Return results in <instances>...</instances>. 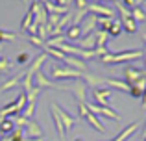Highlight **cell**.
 I'll list each match as a JSON object with an SVG mask.
<instances>
[{"label":"cell","mask_w":146,"mask_h":141,"mask_svg":"<svg viewBox=\"0 0 146 141\" xmlns=\"http://www.w3.org/2000/svg\"><path fill=\"white\" fill-rule=\"evenodd\" d=\"M80 48H83V50H94L96 48V35L93 33H89V35H82L80 37Z\"/></svg>","instance_id":"4fadbf2b"},{"label":"cell","mask_w":146,"mask_h":141,"mask_svg":"<svg viewBox=\"0 0 146 141\" xmlns=\"http://www.w3.org/2000/svg\"><path fill=\"white\" fill-rule=\"evenodd\" d=\"M50 112H52V121H54V126H56L57 134H59V138L65 141V138H67V132H65V126H63V123H61L59 115H57V112H56V104H50Z\"/></svg>","instance_id":"8fae6325"},{"label":"cell","mask_w":146,"mask_h":141,"mask_svg":"<svg viewBox=\"0 0 146 141\" xmlns=\"http://www.w3.org/2000/svg\"><path fill=\"white\" fill-rule=\"evenodd\" d=\"M72 2H74V0H52V4H56V6H65V7H68Z\"/></svg>","instance_id":"4dcf8cb0"},{"label":"cell","mask_w":146,"mask_h":141,"mask_svg":"<svg viewBox=\"0 0 146 141\" xmlns=\"http://www.w3.org/2000/svg\"><path fill=\"white\" fill-rule=\"evenodd\" d=\"M28 61H30V54L28 52H22V54L17 56V63L19 65H24V63H28Z\"/></svg>","instance_id":"f546056e"},{"label":"cell","mask_w":146,"mask_h":141,"mask_svg":"<svg viewBox=\"0 0 146 141\" xmlns=\"http://www.w3.org/2000/svg\"><path fill=\"white\" fill-rule=\"evenodd\" d=\"M146 2V0H135V4H137V6H141V4H144Z\"/></svg>","instance_id":"d590c367"},{"label":"cell","mask_w":146,"mask_h":141,"mask_svg":"<svg viewBox=\"0 0 146 141\" xmlns=\"http://www.w3.org/2000/svg\"><path fill=\"white\" fill-rule=\"evenodd\" d=\"M143 58H144V67H146V50H143Z\"/></svg>","instance_id":"8d00e7d4"},{"label":"cell","mask_w":146,"mask_h":141,"mask_svg":"<svg viewBox=\"0 0 146 141\" xmlns=\"http://www.w3.org/2000/svg\"><path fill=\"white\" fill-rule=\"evenodd\" d=\"M96 28V15H87L85 21H83V26H82V35H89V33L94 32Z\"/></svg>","instance_id":"7c38bea8"},{"label":"cell","mask_w":146,"mask_h":141,"mask_svg":"<svg viewBox=\"0 0 146 141\" xmlns=\"http://www.w3.org/2000/svg\"><path fill=\"white\" fill-rule=\"evenodd\" d=\"M144 43H146V33H144Z\"/></svg>","instance_id":"7bdbcfd3"},{"label":"cell","mask_w":146,"mask_h":141,"mask_svg":"<svg viewBox=\"0 0 146 141\" xmlns=\"http://www.w3.org/2000/svg\"><path fill=\"white\" fill-rule=\"evenodd\" d=\"M131 19L137 22V24H139V22H144V21H146V13H144V9H143L141 6H135V7L131 9Z\"/></svg>","instance_id":"603a6c76"},{"label":"cell","mask_w":146,"mask_h":141,"mask_svg":"<svg viewBox=\"0 0 146 141\" xmlns=\"http://www.w3.org/2000/svg\"><path fill=\"white\" fill-rule=\"evenodd\" d=\"M24 136H26V139H41L44 136V132H43V128L39 126V123L28 121V124H26V128H24Z\"/></svg>","instance_id":"ba28073f"},{"label":"cell","mask_w":146,"mask_h":141,"mask_svg":"<svg viewBox=\"0 0 146 141\" xmlns=\"http://www.w3.org/2000/svg\"><path fill=\"white\" fill-rule=\"evenodd\" d=\"M102 2H117V0H102Z\"/></svg>","instance_id":"60d3db41"},{"label":"cell","mask_w":146,"mask_h":141,"mask_svg":"<svg viewBox=\"0 0 146 141\" xmlns=\"http://www.w3.org/2000/svg\"><path fill=\"white\" fill-rule=\"evenodd\" d=\"M22 2H26V4H28V0H22Z\"/></svg>","instance_id":"ee69618b"},{"label":"cell","mask_w":146,"mask_h":141,"mask_svg":"<svg viewBox=\"0 0 146 141\" xmlns=\"http://www.w3.org/2000/svg\"><path fill=\"white\" fill-rule=\"evenodd\" d=\"M143 58V50H124L120 52V54H113V52H109L107 56H104V58H100V61L104 63V65H111V63H124V61H133V59H141Z\"/></svg>","instance_id":"6da1fadb"},{"label":"cell","mask_w":146,"mask_h":141,"mask_svg":"<svg viewBox=\"0 0 146 141\" xmlns=\"http://www.w3.org/2000/svg\"><path fill=\"white\" fill-rule=\"evenodd\" d=\"M67 89H70L76 95L78 102H87V86L83 82H76L72 86H67Z\"/></svg>","instance_id":"30bf717a"},{"label":"cell","mask_w":146,"mask_h":141,"mask_svg":"<svg viewBox=\"0 0 146 141\" xmlns=\"http://www.w3.org/2000/svg\"><path fill=\"white\" fill-rule=\"evenodd\" d=\"M67 39H70V41H80V37H82V26L80 24H72V26H68L67 28Z\"/></svg>","instance_id":"2e32d148"},{"label":"cell","mask_w":146,"mask_h":141,"mask_svg":"<svg viewBox=\"0 0 146 141\" xmlns=\"http://www.w3.org/2000/svg\"><path fill=\"white\" fill-rule=\"evenodd\" d=\"M118 21H120L124 32H128V33H135L137 32V22L133 21L131 17H122V19H118Z\"/></svg>","instance_id":"9a60e30c"},{"label":"cell","mask_w":146,"mask_h":141,"mask_svg":"<svg viewBox=\"0 0 146 141\" xmlns=\"http://www.w3.org/2000/svg\"><path fill=\"white\" fill-rule=\"evenodd\" d=\"M104 84H107V86H111V87H117V89L124 91V93H128V91H129L128 84L120 82V80H117V78H104Z\"/></svg>","instance_id":"ac0fdd59"},{"label":"cell","mask_w":146,"mask_h":141,"mask_svg":"<svg viewBox=\"0 0 146 141\" xmlns=\"http://www.w3.org/2000/svg\"><path fill=\"white\" fill-rule=\"evenodd\" d=\"M33 112H35V102H28V104H26V108L22 110V115H24L28 121H32Z\"/></svg>","instance_id":"484cf974"},{"label":"cell","mask_w":146,"mask_h":141,"mask_svg":"<svg viewBox=\"0 0 146 141\" xmlns=\"http://www.w3.org/2000/svg\"><path fill=\"white\" fill-rule=\"evenodd\" d=\"M144 6H146V2H144Z\"/></svg>","instance_id":"bcb514c9"},{"label":"cell","mask_w":146,"mask_h":141,"mask_svg":"<svg viewBox=\"0 0 146 141\" xmlns=\"http://www.w3.org/2000/svg\"><path fill=\"white\" fill-rule=\"evenodd\" d=\"M109 97H111V89H107V87H94L93 89L94 104H98V106L109 108Z\"/></svg>","instance_id":"52a82bcc"},{"label":"cell","mask_w":146,"mask_h":141,"mask_svg":"<svg viewBox=\"0 0 146 141\" xmlns=\"http://www.w3.org/2000/svg\"><path fill=\"white\" fill-rule=\"evenodd\" d=\"M15 39H17V35H15V33L0 30V41H15Z\"/></svg>","instance_id":"83f0119b"},{"label":"cell","mask_w":146,"mask_h":141,"mask_svg":"<svg viewBox=\"0 0 146 141\" xmlns=\"http://www.w3.org/2000/svg\"><path fill=\"white\" fill-rule=\"evenodd\" d=\"M83 74H85V72H80V71L72 69V67H67V65L52 69V78L57 80V82H63V80H68V78L80 80V78H83Z\"/></svg>","instance_id":"3957f363"},{"label":"cell","mask_w":146,"mask_h":141,"mask_svg":"<svg viewBox=\"0 0 146 141\" xmlns=\"http://www.w3.org/2000/svg\"><path fill=\"white\" fill-rule=\"evenodd\" d=\"M56 112H57V115H59L61 123H63V126H65V132H67V130H74V128H76V119H74V117L68 115V113L65 112L63 108H59L57 104H56Z\"/></svg>","instance_id":"9c48e42d"},{"label":"cell","mask_w":146,"mask_h":141,"mask_svg":"<svg viewBox=\"0 0 146 141\" xmlns=\"http://www.w3.org/2000/svg\"><path fill=\"white\" fill-rule=\"evenodd\" d=\"M87 13L91 15H96V17H109V19H115V9L106 4H100V2H93L87 6Z\"/></svg>","instance_id":"277c9868"},{"label":"cell","mask_w":146,"mask_h":141,"mask_svg":"<svg viewBox=\"0 0 146 141\" xmlns=\"http://www.w3.org/2000/svg\"><path fill=\"white\" fill-rule=\"evenodd\" d=\"M13 130H15V123H13V119H11V117H6V119H2V123H0V134L9 136Z\"/></svg>","instance_id":"e0dca14e"},{"label":"cell","mask_w":146,"mask_h":141,"mask_svg":"<svg viewBox=\"0 0 146 141\" xmlns=\"http://www.w3.org/2000/svg\"><path fill=\"white\" fill-rule=\"evenodd\" d=\"M124 78L128 86H133L139 80L146 78V69H137V67H126L124 69Z\"/></svg>","instance_id":"8992f818"},{"label":"cell","mask_w":146,"mask_h":141,"mask_svg":"<svg viewBox=\"0 0 146 141\" xmlns=\"http://www.w3.org/2000/svg\"><path fill=\"white\" fill-rule=\"evenodd\" d=\"M107 33H109L111 37H118L122 33V24H120L118 19H113V21H111V26H109V30H107Z\"/></svg>","instance_id":"7402d4cb"},{"label":"cell","mask_w":146,"mask_h":141,"mask_svg":"<svg viewBox=\"0 0 146 141\" xmlns=\"http://www.w3.org/2000/svg\"><path fill=\"white\" fill-rule=\"evenodd\" d=\"M137 128H139V123H137V121H135V123H131V124H128V126H126V128H124V130H122V132H120V134H118V136H117V138H115V139H111V141H126V139H128V138H129V136H131V134H133V132H135V130H137Z\"/></svg>","instance_id":"5bb4252c"},{"label":"cell","mask_w":146,"mask_h":141,"mask_svg":"<svg viewBox=\"0 0 146 141\" xmlns=\"http://www.w3.org/2000/svg\"><path fill=\"white\" fill-rule=\"evenodd\" d=\"M143 139H146V126H144V130H143Z\"/></svg>","instance_id":"74e56055"},{"label":"cell","mask_w":146,"mask_h":141,"mask_svg":"<svg viewBox=\"0 0 146 141\" xmlns=\"http://www.w3.org/2000/svg\"><path fill=\"white\" fill-rule=\"evenodd\" d=\"M48 2V0H39V4H46Z\"/></svg>","instance_id":"ab89813d"},{"label":"cell","mask_w":146,"mask_h":141,"mask_svg":"<svg viewBox=\"0 0 146 141\" xmlns=\"http://www.w3.org/2000/svg\"><path fill=\"white\" fill-rule=\"evenodd\" d=\"M37 28H39V24H35V22H33V24L28 28V33H30V35H37Z\"/></svg>","instance_id":"d6a6232c"},{"label":"cell","mask_w":146,"mask_h":141,"mask_svg":"<svg viewBox=\"0 0 146 141\" xmlns=\"http://www.w3.org/2000/svg\"><path fill=\"white\" fill-rule=\"evenodd\" d=\"M143 104L146 106V87H144V93H143Z\"/></svg>","instance_id":"e575fe53"},{"label":"cell","mask_w":146,"mask_h":141,"mask_svg":"<svg viewBox=\"0 0 146 141\" xmlns=\"http://www.w3.org/2000/svg\"><path fill=\"white\" fill-rule=\"evenodd\" d=\"M11 67H13L11 59H7V58H0V74H7V72L11 71Z\"/></svg>","instance_id":"d4e9b609"},{"label":"cell","mask_w":146,"mask_h":141,"mask_svg":"<svg viewBox=\"0 0 146 141\" xmlns=\"http://www.w3.org/2000/svg\"><path fill=\"white\" fill-rule=\"evenodd\" d=\"M9 141H24V130L22 128H15L9 134Z\"/></svg>","instance_id":"4316f807"},{"label":"cell","mask_w":146,"mask_h":141,"mask_svg":"<svg viewBox=\"0 0 146 141\" xmlns=\"http://www.w3.org/2000/svg\"><path fill=\"white\" fill-rule=\"evenodd\" d=\"M74 141H83V139H82V138H78V139H74Z\"/></svg>","instance_id":"b9f144b4"},{"label":"cell","mask_w":146,"mask_h":141,"mask_svg":"<svg viewBox=\"0 0 146 141\" xmlns=\"http://www.w3.org/2000/svg\"><path fill=\"white\" fill-rule=\"evenodd\" d=\"M85 121L91 124V126L94 128V130H98V132H106V126H104V123L102 121H98V117L96 115H93V113H87V117H85Z\"/></svg>","instance_id":"d6986e66"},{"label":"cell","mask_w":146,"mask_h":141,"mask_svg":"<svg viewBox=\"0 0 146 141\" xmlns=\"http://www.w3.org/2000/svg\"><path fill=\"white\" fill-rule=\"evenodd\" d=\"M0 123H2V117H0Z\"/></svg>","instance_id":"f6af8a7d"},{"label":"cell","mask_w":146,"mask_h":141,"mask_svg":"<svg viewBox=\"0 0 146 141\" xmlns=\"http://www.w3.org/2000/svg\"><path fill=\"white\" fill-rule=\"evenodd\" d=\"M24 141H43V138L41 139H24Z\"/></svg>","instance_id":"f35d334b"},{"label":"cell","mask_w":146,"mask_h":141,"mask_svg":"<svg viewBox=\"0 0 146 141\" xmlns=\"http://www.w3.org/2000/svg\"><path fill=\"white\" fill-rule=\"evenodd\" d=\"M94 35H96V47H106L109 33L104 32V30H94Z\"/></svg>","instance_id":"cb8c5ba5"},{"label":"cell","mask_w":146,"mask_h":141,"mask_svg":"<svg viewBox=\"0 0 146 141\" xmlns=\"http://www.w3.org/2000/svg\"><path fill=\"white\" fill-rule=\"evenodd\" d=\"M78 112H80V117H82V119H85V117H87L89 110H87V104H85V102H78Z\"/></svg>","instance_id":"f1b7e54d"},{"label":"cell","mask_w":146,"mask_h":141,"mask_svg":"<svg viewBox=\"0 0 146 141\" xmlns=\"http://www.w3.org/2000/svg\"><path fill=\"white\" fill-rule=\"evenodd\" d=\"M74 6L78 7V9H85L89 4H87V0H74Z\"/></svg>","instance_id":"1f68e13d"},{"label":"cell","mask_w":146,"mask_h":141,"mask_svg":"<svg viewBox=\"0 0 146 141\" xmlns=\"http://www.w3.org/2000/svg\"><path fill=\"white\" fill-rule=\"evenodd\" d=\"M122 4H124V6L128 7V9H133V7L137 6V4H135V0H124V2H122Z\"/></svg>","instance_id":"836d02e7"},{"label":"cell","mask_w":146,"mask_h":141,"mask_svg":"<svg viewBox=\"0 0 146 141\" xmlns=\"http://www.w3.org/2000/svg\"><path fill=\"white\" fill-rule=\"evenodd\" d=\"M32 24H33V7L30 6L28 13L24 15V19H22V22H21V30H22V32H28V28Z\"/></svg>","instance_id":"44dd1931"},{"label":"cell","mask_w":146,"mask_h":141,"mask_svg":"<svg viewBox=\"0 0 146 141\" xmlns=\"http://www.w3.org/2000/svg\"><path fill=\"white\" fill-rule=\"evenodd\" d=\"M26 104H28V102H26V95H24V91H22V93L17 95V100H15V102H11V104H7V106H4V108H2L0 117H2V119H6V117L19 115V113L26 108Z\"/></svg>","instance_id":"7a4b0ae2"},{"label":"cell","mask_w":146,"mask_h":141,"mask_svg":"<svg viewBox=\"0 0 146 141\" xmlns=\"http://www.w3.org/2000/svg\"><path fill=\"white\" fill-rule=\"evenodd\" d=\"M85 104H87V110H89L93 115H106L113 121H118V117H120L115 110L106 108V106H98V104H94V102H85Z\"/></svg>","instance_id":"5b68a950"},{"label":"cell","mask_w":146,"mask_h":141,"mask_svg":"<svg viewBox=\"0 0 146 141\" xmlns=\"http://www.w3.org/2000/svg\"><path fill=\"white\" fill-rule=\"evenodd\" d=\"M24 74H26V71H22V72H19V74H15L13 78H9L6 84H2L0 91H7V89H11V87H15V86L19 84V80H21V78H24Z\"/></svg>","instance_id":"ffe728a7"}]
</instances>
